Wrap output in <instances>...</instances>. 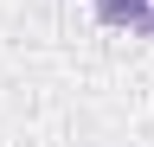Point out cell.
<instances>
[{"mask_svg":"<svg viewBox=\"0 0 154 147\" xmlns=\"http://www.w3.org/2000/svg\"><path fill=\"white\" fill-rule=\"evenodd\" d=\"M135 32H148V39H154V7H148V19H141V26H135Z\"/></svg>","mask_w":154,"mask_h":147,"instance_id":"cell-2","label":"cell"},{"mask_svg":"<svg viewBox=\"0 0 154 147\" xmlns=\"http://www.w3.org/2000/svg\"><path fill=\"white\" fill-rule=\"evenodd\" d=\"M154 0H96V19L103 26H141Z\"/></svg>","mask_w":154,"mask_h":147,"instance_id":"cell-1","label":"cell"}]
</instances>
